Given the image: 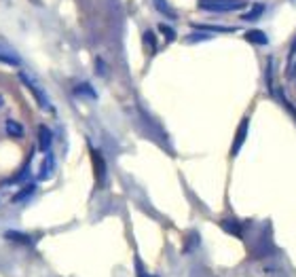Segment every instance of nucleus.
Here are the masks:
<instances>
[{
	"mask_svg": "<svg viewBox=\"0 0 296 277\" xmlns=\"http://www.w3.org/2000/svg\"><path fill=\"white\" fill-rule=\"evenodd\" d=\"M199 6L203 11H212V13H228V11L244 9L246 2H241V0H201Z\"/></svg>",
	"mask_w": 296,
	"mask_h": 277,
	"instance_id": "obj_1",
	"label": "nucleus"
},
{
	"mask_svg": "<svg viewBox=\"0 0 296 277\" xmlns=\"http://www.w3.org/2000/svg\"><path fill=\"white\" fill-rule=\"evenodd\" d=\"M19 80H22V83L32 91V96H34V100L38 102V106L43 108V110H49L51 102H49V98H47V93H45L43 87H40L34 78H30V74H25V72H19Z\"/></svg>",
	"mask_w": 296,
	"mask_h": 277,
	"instance_id": "obj_2",
	"label": "nucleus"
},
{
	"mask_svg": "<svg viewBox=\"0 0 296 277\" xmlns=\"http://www.w3.org/2000/svg\"><path fill=\"white\" fill-rule=\"evenodd\" d=\"M91 161H93V174L99 186H106V178H108V170H106V161L102 152H98L96 148H91Z\"/></svg>",
	"mask_w": 296,
	"mask_h": 277,
	"instance_id": "obj_3",
	"label": "nucleus"
},
{
	"mask_svg": "<svg viewBox=\"0 0 296 277\" xmlns=\"http://www.w3.org/2000/svg\"><path fill=\"white\" fill-rule=\"evenodd\" d=\"M2 237H4L6 241L15 243V246H24V248H32V246L36 243V239L32 237V235L22 233V231H13V228H9V231H4V233H2Z\"/></svg>",
	"mask_w": 296,
	"mask_h": 277,
	"instance_id": "obj_4",
	"label": "nucleus"
},
{
	"mask_svg": "<svg viewBox=\"0 0 296 277\" xmlns=\"http://www.w3.org/2000/svg\"><path fill=\"white\" fill-rule=\"evenodd\" d=\"M4 133L9 138L24 140L25 138V127H24V123H19V121H15V119H6L4 121Z\"/></svg>",
	"mask_w": 296,
	"mask_h": 277,
	"instance_id": "obj_5",
	"label": "nucleus"
},
{
	"mask_svg": "<svg viewBox=\"0 0 296 277\" xmlns=\"http://www.w3.org/2000/svg\"><path fill=\"white\" fill-rule=\"evenodd\" d=\"M53 170H55V159H53V152H45V159H43V163H40V172H38V180L40 182H47L51 178V174Z\"/></svg>",
	"mask_w": 296,
	"mask_h": 277,
	"instance_id": "obj_6",
	"label": "nucleus"
},
{
	"mask_svg": "<svg viewBox=\"0 0 296 277\" xmlns=\"http://www.w3.org/2000/svg\"><path fill=\"white\" fill-rule=\"evenodd\" d=\"M32 178V170H30V165H24L22 170H19L15 176H11L9 180H4V184L6 186H19V184H28V180Z\"/></svg>",
	"mask_w": 296,
	"mask_h": 277,
	"instance_id": "obj_7",
	"label": "nucleus"
},
{
	"mask_svg": "<svg viewBox=\"0 0 296 277\" xmlns=\"http://www.w3.org/2000/svg\"><path fill=\"white\" fill-rule=\"evenodd\" d=\"M0 64H6V66H19L22 64V57L17 55L13 49H9V47H4V45H0Z\"/></svg>",
	"mask_w": 296,
	"mask_h": 277,
	"instance_id": "obj_8",
	"label": "nucleus"
},
{
	"mask_svg": "<svg viewBox=\"0 0 296 277\" xmlns=\"http://www.w3.org/2000/svg\"><path fill=\"white\" fill-rule=\"evenodd\" d=\"M51 146H53V133L49 127H38V148L43 152H49L51 151Z\"/></svg>",
	"mask_w": 296,
	"mask_h": 277,
	"instance_id": "obj_9",
	"label": "nucleus"
},
{
	"mask_svg": "<svg viewBox=\"0 0 296 277\" xmlns=\"http://www.w3.org/2000/svg\"><path fill=\"white\" fill-rule=\"evenodd\" d=\"M34 193H36V184L28 182V184L22 186V191H19L17 195H13V197H11V203H24V201H28Z\"/></svg>",
	"mask_w": 296,
	"mask_h": 277,
	"instance_id": "obj_10",
	"label": "nucleus"
},
{
	"mask_svg": "<svg viewBox=\"0 0 296 277\" xmlns=\"http://www.w3.org/2000/svg\"><path fill=\"white\" fill-rule=\"evenodd\" d=\"M246 133H247V119H244V123L239 125V131H237V136H235V144H233V154L239 152V148L246 140Z\"/></svg>",
	"mask_w": 296,
	"mask_h": 277,
	"instance_id": "obj_11",
	"label": "nucleus"
},
{
	"mask_svg": "<svg viewBox=\"0 0 296 277\" xmlns=\"http://www.w3.org/2000/svg\"><path fill=\"white\" fill-rule=\"evenodd\" d=\"M246 38L250 40V43H254V45H267V36L262 34V32H258V30H252V32H247V34H246Z\"/></svg>",
	"mask_w": 296,
	"mask_h": 277,
	"instance_id": "obj_12",
	"label": "nucleus"
},
{
	"mask_svg": "<svg viewBox=\"0 0 296 277\" xmlns=\"http://www.w3.org/2000/svg\"><path fill=\"white\" fill-rule=\"evenodd\" d=\"M154 4H157V9L163 13V15H167L170 19H176V13H173L172 9H170V4L165 2V0H154Z\"/></svg>",
	"mask_w": 296,
	"mask_h": 277,
	"instance_id": "obj_13",
	"label": "nucleus"
},
{
	"mask_svg": "<svg viewBox=\"0 0 296 277\" xmlns=\"http://www.w3.org/2000/svg\"><path fill=\"white\" fill-rule=\"evenodd\" d=\"M262 11H265V4H254V6H252V11H250V13H246V15H244V19H247V22H252V19H256V17H260V15H262Z\"/></svg>",
	"mask_w": 296,
	"mask_h": 277,
	"instance_id": "obj_14",
	"label": "nucleus"
},
{
	"mask_svg": "<svg viewBox=\"0 0 296 277\" xmlns=\"http://www.w3.org/2000/svg\"><path fill=\"white\" fill-rule=\"evenodd\" d=\"M144 43H146L148 49L154 53V49H157V38H154L152 32H144Z\"/></svg>",
	"mask_w": 296,
	"mask_h": 277,
	"instance_id": "obj_15",
	"label": "nucleus"
},
{
	"mask_svg": "<svg viewBox=\"0 0 296 277\" xmlns=\"http://www.w3.org/2000/svg\"><path fill=\"white\" fill-rule=\"evenodd\" d=\"M159 30L163 32V34H165V38H167V40H176V32H173V30L170 28V25L161 24V25H159Z\"/></svg>",
	"mask_w": 296,
	"mask_h": 277,
	"instance_id": "obj_16",
	"label": "nucleus"
},
{
	"mask_svg": "<svg viewBox=\"0 0 296 277\" xmlns=\"http://www.w3.org/2000/svg\"><path fill=\"white\" fill-rule=\"evenodd\" d=\"M96 70H98V72H102V74H108V68H106L104 59H99V57H98V62H96Z\"/></svg>",
	"mask_w": 296,
	"mask_h": 277,
	"instance_id": "obj_17",
	"label": "nucleus"
},
{
	"mask_svg": "<svg viewBox=\"0 0 296 277\" xmlns=\"http://www.w3.org/2000/svg\"><path fill=\"white\" fill-rule=\"evenodd\" d=\"M6 106V102H4V98H2V93H0V110H2V108Z\"/></svg>",
	"mask_w": 296,
	"mask_h": 277,
	"instance_id": "obj_18",
	"label": "nucleus"
}]
</instances>
